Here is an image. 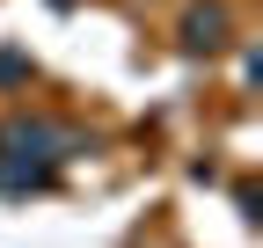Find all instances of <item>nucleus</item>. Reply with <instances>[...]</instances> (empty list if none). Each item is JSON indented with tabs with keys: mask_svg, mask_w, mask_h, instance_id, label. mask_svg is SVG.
I'll list each match as a JSON object with an SVG mask.
<instances>
[{
	"mask_svg": "<svg viewBox=\"0 0 263 248\" xmlns=\"http://www.w3.org/2000/svg\"><path fill=\"white\" fill-rule=\"evenodd\" d=\"M0 80H29V58L22 51H0Z\"/></svg>",
	"mask_w": 263,
	"mask_h": 248,
	"instance_id": "nucleus-2",
	"label": "nucleus"
},
{
	"mask_svg": "<svg viewBox=\"0 0 263 248\" xmlns=\"http://www.w3.org/2000/svg\"><path fill=\"white\" fill-rule=\"evenodd\" d=\"M227 29H234L227 0H190V8H183V22H176V44H183L190 58H212V51L227 44Z\"/></svg>",
	"mask_w": 263,
	"mask_h": 248,
	"instance_id": "nucleus-1",
	"label": "nucleus"
}]
</instances>
